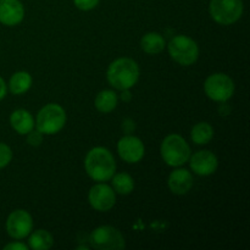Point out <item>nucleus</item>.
<instances>
[{
  "label": "nucleus",
  "mask_w": 250,
  "mask_h": 250,
  "mask_svg": "<svg viewBox=\"0 0 250 250\" xmlns=\"http://www.w3.org/2000/svg\"><path fill=\"white\" fill-rule=\"evenodd\" d=\"M85 172L97 182L111 180L116 171L114 155L103 146H95L87 153L84 160Z\"/></svg>",
  "instance_id": "nucleus-1"
},
{
  "label": "nucleus",
  "mask_w": 250,
  "mask_h": 250,
  "mask_svg": "<svg viewBox=\"0 0 250 250\" xmlns=\"http://www.w3.org/2000/svg\"><path fill=\"white\" fill-rule=\"evenodd\" d=\"M106 77L110 84L116 89H129L138 82L139 67L132 59L120 58L110 63Z\"/></svg>",
  "instance_id": "nucleus-2"
},
{
  "label": "nucleus",
  "mask_w": 250,
  "mask_h": 250,
  "mask_svg": "<svg viewBox=\"0 0 250 250\" xmlns=\"http://www.w3.org/2000/svg\"><path fill=\"white\" fill-rule=\"evenodd\" d=\"M160 151L163 160L172 167L185 165L190 158L189 146L180 134H170L166 137L161 143Z\"/></svg>",
  "instance_id": "nucleus-3"
},
{
  "label": "nucleus",
  "mask_w": 250,
  "mask_h": 250,
  "mask_svg": "<svg viewBox=\"0 0 250 250\" xmlns=\"http://www.w3.org/2000/svg\"><path fill=\"white\" fill-rule=\"evenodd\" d=\"M66 124V112L59 104H48L42 107L37 115L36 126L43 134H55L63 128Z\"/></svg>",
  "instance_id": "nucleus-4"
},
{
  "label": "nucleus",
  "mask_w": 250,
  "mask_h": 250,
  "mask_svg": "<svg viewBox=\"0 0 250 250\" xmlns=\"http://www.w3.org/2000/svg\"><path fill=\"white\" fill-rule=\"evenodd\" d=\"M168 54L177 63L182 66L193 65L199 58L198 44L187 36H176L167 45Z\"/></svg>",
  "instance_id": "nucleus-5"
},
{
  "label": "nucleus",
  "mask_w": 250,
  "mask_h": 250,
  "mask_svg": "<svg viewBox=\"0 0 250 250\" xmlns=\"http://www.w3.org/2000/svg\"><path fill=\"white\" fill-rule=\"evenodd\" d=\"M242 0H211L209 4V12L215 22L224 26L234 23L243 15Z\"/></svg>",
  "instance_id": "nucleus-6"
},
{
  "label": "nucleus",
  "mask_w": 250,
  "mask_h": 250,
  "mask_svg": "<svg viewBox=\"0 0 250 250\" xmlns=\"http://www.w3.org/2000/svg\"><path fill=\"white\" fill-rule=\"evenodd\" d=\"M90 247L99 250H121L126 247L121 232L112 226H100L89 234Z\"/></svg>",
  "instance_id": "nucleus-7"
},
{
  "label": "nucleus",
  "mask_w": 250,
  "mask_h": 250,
  "mask_svg": "<svg viewBox=\"0 0 250 250\" xmlns=\"http://www.w3.org/2000/svg\"><path fill=\"white\" fill-rule=\"evenodd\" d=\"M204 90L208 98L214 102L224 103L233 95L234 83L232 78L225 73H214L205 81Z\"/></svg>",
  "instance_id": "nucleus-8"
},
{
  "label": "nucleus",
  "mask_w": 250,
  "mask_h": 250,
  "mask_svg": "<svg viewBox=\"0 0 250 250\" xmlns=\"http://www.w3.org/2000/svg\"><path fill=\"white\" fill-rule=\"evenodd\" d=\"M33 229V220L26 210H15L6 220V232L11 238L23 239Z\"/></svg>",
  "instance_id": "nucleus-9"
},
{
  "label": "nucleus",
  "mask_w": 250,
  "mask_h": 250,
  "mask_svg": "<svg viewBox=\"0 0 250 250\" xmlns=\"http://www.w3.org/2000/svg\"><path fill=\"white\" fill-rule=\"evenodd\" d=\"M88 200H89L90 207L97 211H107L114 208L116 203V195L110 186L99 183L90 188Z\"/></svg>",
  "instance_id": "nucleus-10"
},
{
  "label": "nucleus",
  "mask_w": 250,
  "mask_h": 250,
  "mask_svg": "<svg viewBox=\"0 0 250 250\" xmlns=\"http://www.w3.org/2000/svg\"><path fill=\"white\" fill-rule=\"evenodd\" d=\"M117 151L122 160L128 164H136L143 159L146 149L143 142L138 137L127 134L117 143Z\"/></svg>",
  "instance_id": "nucleus-11"
},
{
  "label": "nucleus",
  "mask_w": 250,
  "mask_h": 250,
  "mask_svg": "<svg viewBox=\"0 0 250 250\" xmlns=\"http://www.w3.org/2000/svg\"><path fill=\"white\" fill-rule=\"evenodd\" d=\"M190 168L199 176H210L219 167L217 156L210 150H200L189 158Z\"/></svg>",
  "instance_id": "nucleus-12"
},
{
  "label": "nucleus",
  "mask_w": 250,
  "mask_h": 250,
  "mask_svg": "<svg viewBox=\"0 0 250 250\" xmlns=\"http://www.w3.org/2000/svg\"><path fill=\"white\" fill-rule=\"evenodd\" d=\"M24 7L20 0H0V23L16 26L23 20Z\"/></svg>",
  "instance_id": "nucleus-13"
},
{
  "label": "nucleus",
  "mask_w": 250,
  "mask_h": 250,
  "mask_svg": "<svg viewBox=\"0 0 250 250\" xmlns=\"http://www.w3.org/2000/svg\"><path fill=\"white\" fill-rule=\"evenodd\" d=\"M168 188L173 194H187L193 186V176L186 168H177L172 171L167 180Z\"/></svg>",
  "instance_id": "nucleus-14"
},
{
  "label": "nucleus",
  "mask_w": 250,
  "mask_h": 250,
  "mask_svg": "<svg viewBox=\"0 0 250 250\" xmlns=\"http://www.w3.org/2000/svg\"><path fill=\"white\" fill-rule=\"evenodd\" d=\"M11 127L19 134H27L34 128V119L31 112L24 109L15 110L10 116Z\"/></svg>",
  "instance_id": "nucleus-15"
},
{
  "label": "nucleus",
  "mask_w": 250,
  "mask_h": 250,
  "mask_svg": "<svg viewBox=\"0 0 250 250\" xmlns=\"http://www.w3.org/2000/svg\"><path fill=\"white\" fill-rule=\"evenodd\" d=\"M165 45V39L160 33H156V32H149V33L144 34L141 41V48L143 49V51H146V54H151V55L161 53Z\"/></svg>",
  "instance_id": "nucleus-16"
},
{
  "label": "nucleus",
  "mask_w": 250,
  "mask_h": 250,
  "mask_svg": "<svg viewBox=\"0 0 250 250\" xmlns=\"http://www.w3.org/2000/svg\"><path fill=\"white\" fill-rule=\"evenodd\" d=\"M32 85V77L28 72L20 71V72L14 73L10 78L9 88L12 94L20 95L26 93Z\"/></svg>",
  "instance_id": "nucleus-17"
},
{
  "label": "nucleus",
  "mask_w": 250,
  "mask_h": 250,
  "mask_svg": "<svg viewBox=\"0 0 250 250\" xmlns=\"http://www.w3.org/2000/svg\"><path fill=\"white\" fill-rule=\"evenodd\" d=\"M117 102L119 98L114 90H102L95 98V107L103 114H109L117 106Z\"/></svg>",
  "instance_id": "nucleus-18"
},
{
  "label": "nucleus",
  "mask_w": 250,
  "mask_h": 250,
  "mask_svg": "<svg viewBox=\"0 0 250 250\" xmlns=\"http://www.w3.org/2000/svg\"><path fill=\"white\" fill-rule=\"evenodd\" d=\"M28 246L33 250H48L54 246V238L45 229H37L29 237Z\"/></svg>",
  "instance_id": "nucleus-19"
},
{
  "label": "nucleus",
  "mask_w": 250,
  "mask_h": 250,
  "mask_svg": "<svg viewBox=\"0 0 250 250\" xmlns=\"http://www.w3.org/2000/svg\"><path fill=\"white\" fill-rule=\"evenodd\" d=\"M214 137V128L208 122H199L195 125L190 132V138L198 146H205Z\"/></svg>",
  "instance_id": "nucleus-20"
},
{
  "label": "nucleus",
  "mask_w": 250,
  "mask_h": 250,
  "mask_svg": "<svg viewBox=\"0 0 250 250\" xmlns=\"http://www.w3.org/2000/svg\"><path fill=\"white\" fill-rule=\"evenodd\" d=\"M112 180V187H114V190L119 194L127 195L134 189V181L128 173L121 172L116 173L111 177Z\"/></svg>",
  "instance_id": "nucleus-21"
},
{
  "label": "nucleus",
  "mask_w": 250,
  "mask_h": 250,
  "mask_svg": "<svg viewBox=\"0 0 250 250\" xmlns=\"http://www.w3.org/2000/svg\"><path fill=\"white\" fill-rule=\"evenodd\" d=\"M12 159V150L5 143H0V168L6 167Z\"/></svg>",
  "instance_id": "nucleus-22"
},
{
  "label": "nucleus",
  "mask_w": 250,
  "mask_h": 250,
  "mask_svg": "<svg viewBox=\"0 0 250 250\" xmlns=\"http://www.w3.org/2000/svg\"><path fill=\"white\" fill-rule=\"evenodd\" d=\"M73 2L77 6V9L82 10V11H89V10H93L98 6L99 0H73Z\"/></svg>",
  "instance_id": "nucleus-23"
},
{
  "label": "nucleus",
  "mask_w": 250,
  "mask_h": 250,
  "mask_svg": "<svg viewBox=\"0 0 250 250\" xmlns=\"http://www.w3.org/2000/svg\"><path fill=\"white\" fill-rule=\"evenodd\" d=\"M27 134H28V137H27V142H28L29 146H39L42 142H43V133L39 132L38 129H37V131H33V129H32V131Z\"/></svg>",
  "instance_id": "nucleus-24"
},
{
  "label": "nucleus",
  "mask_w": 250,
  "mask_h": 250,
  "mask_svg": "<svg viewBox=\"0 0 250 250\" xmlns=\"http://www.w3.org/2000/svg\"><path fill=\"white\" fill-rule=\"evenodd\" d=\"M122 128H124V131L126 132L127 134H129L134 131V128H136V125H134V122L132 121V120L126 119L124 122H122Z\"/></svg>",
  "instance_id": "nucleus-25"
},
{
  "label": "nucleus",
  "mask_w": 250,
  "mask_h": 250,
  "mask_svg": "<svg viewBox=\"0 0 250 250\" xmlns=\"http://www.w3.org/2000/svg\"><path fill=\"white\" fill-rule=\"evenodd\" d=\"M28 247L23 243H16V242H12V243L6 244L4 247V250H27Z\"/></svg>",
  "instance_id": "nucleus-26"
},
{
  "label": "nucleus",
  "mask_w": 250,
  "mask_h": 250,
  "mask_svg": "<svg viewBox=\"0 0 250 250\" xmlns=\"http://www.w3.org/2000/svg\"><path fill=\"white\" fill-rule=\"evenodd\" d=\"M6 92H7L6 83H5V81L0 77V100L4 99L5 95H6Z\"/></svg>",
  "instance_id": "nucleus-27"
},
{
  "label": "nucleus",
  "mask_w": 250,
  "mask_h": 250,
  "mask_svg": "<svg viewBox=\"0 0 250 250\" xmlns=\"http://www.w3.org/2000/svg\"><path fill=\"white\" fill-rule=\"evenodd\" d=\"M121 99L124 100V102H129L131 100V93L128 92V89H125L122 90V94H121Z\"/></svg>",
  "instance_id": "nucleus-28"
}]
</instances>
